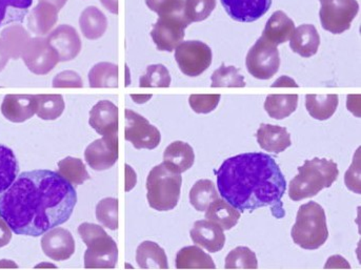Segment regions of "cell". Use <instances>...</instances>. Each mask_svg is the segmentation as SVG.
Listing matches in <instances>:
<instances>
[{"mask_svg":"<svg viewBox=\"0 0 361 270\" xmlns=\"http://www.w3.org/2000/svg\"><path fill=\"white\" fill-rule=\"evenodd\" d=\"M77 203L71 183L48 169L25 172L0 195V217L16 235L39 237L69 220Z\"/></svg>","mask_w":361,"mask_h":270,"instance_id":"6da1fadb","label":"cell"},{"mask_svg":"<svg viewBox=\"0 0 361 270\" xmlns=\"http://www.w3.org/2000/svg\"><path fill=\"white\" fill-rule=\"evenodd\" d=\"M222 199L243 212L270 206L275 218L286 216L281 199L287 182L274 158L264 153H247L226 159L216 172Z\"/></svg>","mask_w":361,"mask_h":270,"instance_id":"7a4b0ae2","label":"cell"},{"mask_svg":"<svg viewBox=\"0 0 361 270\" xmlns=\"http://www.w3.org/2000/svg\"><path fill=\"white\" fill-rule=\"evenodd\" d=\"M338 175V167L334 161L324 158L305 160V165L298 167V175L290 180V199L301 201L314 197L322 189L332 186Z\"/></svg>","mask_w":361,"mask_h":270,"instance_id":"3957f363","label":"cell"},{"mask_svg":"<svg viewBox=\"0 0 361 270\" xmlns=\"http://www.w3.org/2000/svg\"><path fill=\"white\" fill-rule=\"evenodd\" d=\"M290 237L296 245L307 250H318L326 243L329 231L322 205L310 201L299 207Z\"/></svg>","mask_w":361,"mask_h":270,"instance_id":"277c9868","label":"cell"},{"mask_svg":"<svg viewBox=\"0 0 361 270\" xmlns=\"http://www.w3.org/2000/svg\"><path fill=\"white\" fill-rule=\"evenodd\" d=\"M183 178L164 163L153 167L147 179V198L149 207L157 212L174 210L180 198Z\"/></svg>","mask_w":361,"mask_h":270,"instance_id":"5b68a950","label":"cell"},{"mask_svg":"<svg viewBox=\"0 0 361 270\" xmlns=\"http://www.w3.org/2000/svg\"><path fill=\"white\" fill-rule=\"evenodd\" d=\"M78 233L87 245L85 269H115L118 261L116 242L99 225L82 223Z\"/></svg>","mask_w":361,"mask_h":270,"instance_id":"8992f818","label":"cell"},{"mask_svg":"<svg viewBox=\"0 0 361 270\" xmlns=\"http://www.w3.org/2000/svg\"><path fill=\"white\" fill-rule=\"evenodd\" d=\"M245 63L247 71L256 79H271L281 67L279 49L262 36L247 52Z\"/></svg>","mask_w":361,"mask_h":270,"instance_id":"52a82bcc","label":"cell"},{"mask_svg":"<svg viewBox=\"0 0 361 270\" xmlns=\"http://www.w3.org/2000/svg\"><path fill=\"white\" fill-rule=\"evenodd\" d=\"M175 59L185 75L197 77L210 68L212 50L208 44L197 40L183 41L175 49Z\"/></svg>","mask_w":361,"mask_h":270,"instance_id":"ba28073f","label":"cell"},{"mask_svg":"<svg viewBox=\"0 0 361 270\" xmlns=\"http://www.w3.org/2000/svg\"><path fill=\"white\" fill-rule=\"evenodd\" d=\"M360 11L357 0H328L322 2L319 16L322 27L335 35L351 27Z\"/></svg>","mask_w":361,"mask_h":270,"instance_id":"9c48e42d","label":"cell"},{"mask_svg":"<svg viewBox=\"0 0 361 270\" xmlns=\"http://www.w3.org/2000/svg\"><path fill=\"white\" fill-rule=\"evenodd\" d=\"M191 25L185 15L160 16L151 32L158 50L173 52L185 38V30Z\"/></svg>","mask_w":361,"mask_h":270,"instance_id":"30bf717a","label":"cell"},{"mask_svg":"<svg viewBox=\"0 0 361 270\" xmlns=\"http://www.w3.org/2000/svg\"><path fill=\"white\" fill-rule=\"evenodd\" d=\"M125 138L137 150H154L159 146L161 135L147 119L132 110H126Z\"/></svg>","mask_w":361,"mask_h":270,"instance_id":"8fae6325","label":"cell"},{"mask_svg":"<svg viewBox=\"0 0 361 270\" xmlns=\"http://www.w3.org/2000/svg\"><path fill=\"white\" fill-rule=\"evenodd\" d=\"M21 57L27 69L36 75H47L59 63V55L42 36L30 39Z\"/></svg>","mask_w":361,"mask_h":270,"instance_id":"7c38bea8","label":"cell"},{"mask_svg":"<svg viewBox=\"0 0 361 270\" xmlns=\"http://www.w3.org/2000/svg\"><path fill=\"white\" fill-rule=\"evenodd\" d=\"M118 153V135L104 136L87 146L85 158L91 169L102 172L114 167Z\"/></svg>","mask_w":361,"mask_h":270,"instance_id":"4fadbf2b","label":"cell"},{"mask_svg":"<svg viewBox=\"0 0 361 270\" xmlns=\"http://www.w3.org/2000/svg\"><path fill=\"white\" fill-rule=\"evenodd\" d=\"M42 252L52 260H69L75 252V241L72 233L65 229H52L44 233Z\"/></svg>","mask_w":361,"mask_h":270,"instance_id":"5bb4252c","label":"cell"},{"mask_svg":"<svg viewBox=\"0 0 361 270\" xmlns=\"http://www.w3.org/2000/svg\"><path fill=\"white\" fill-rule=\"evenodd\" d=\"M47 40L59 55V61L63 63L73 60L80 53V37L71 25H59L47 37Z\"/></svg>","mask_w":361,"mask_h":270,"instance_id":"9a60e30c","label":"cell"},{"mask_svg":"<svg viewBox=\"0 0 361 270\" xmlns=\"http://www.w3.org/2000/svg\"><path fill=\"white\" fill-rule=\"evenodd\" d=\"M228 16L239 22H253L262 18L272 0H220Z\"/></svg>","mask_w":361,"mask_h":270,"instance_id":"2e32d148","label":"cell"},{"mask_svg":"<svg viewBox=\"0 0 361 270\" xmlns=\"http://www.w3.org/2000/svg\"><path fill=\"white\" fill-rule=\"evenodd\" d=\"M90 125L99 135H118V108L109 100L97 102L90 110Z\"/></svg>","mask_w":361,"mask_h":270,"instance_id":"e0dca14e","label":"cell"},{"mask_svg":"<svg viewBox=\"0 0 361 270\" xmlns=\"http://www.w3.org/2000/svg\"><path fill=\"white\" fill-rule=\"evenodd\" d=\"M190 235L195 245L204 248L211 254L220 252L226 244L224 231L217 224L209 220L195 222Z\"/></svg>","mask_w":361,"mask_h":270,"instance_id":"ac0fdd59","label":"cell"},{"mask_svg":"<svg viewBox=\"0 0 361 270\" xmlns=\"http://www.w3.org/2000/svg\"><path fill=\"white\" fill-rule=\"evenodd\" d=\"M35 95H6L1 104L4 118L23 123L35 115Z\"/></svg>","mask_w":361,"mask_h":270,"instance_id":"d6986e66","label":"cell"},{"mask_svg":"<svg viewBox=\"0 0 361 270\" xmlns=\"http://www.w3.org/2000/svg\"><path fill=\"white\" fill-rule=\"evenodd\" d=\"M256 138L262 150L268 153H275V154L285 152L292 144L289 131L286 127H279V125H260L256 133Z\"/></svg>","mask_w":361,"mask_h":270,"instance_id":"ffe728a7","label":"cell"},{"mask_svg":"<svg viewBox=\"0 0 361 270\" xmlns=\"http://www.w3.org/2000/svg\"><path fill=\"white\" fill-rule=\"evenodd\" d=\"M290 40V46L293 52L305 58H310L316 55L320 46L319 34L312 25H299L295 29Z\"/></svg>","mask_w":361,"mask_h":270,"instance_id":"44dd1931","label":"cell"},{"mask_svg":"<svg viewBox=\"0 0 361 270\" xmlns=\"http://www.w3.org/2000/svg\"><path fill=\"white\" fill-rule=\"evenodd\" d=\"M295 32L294 21L283 11H276L264 27L262 37L275 46L285 44Z\"/></svg>","mask_w":361,"mask_h":270,"instance_id":"7402d4cb","label":"cell"},{"mask_svg":"<svg viewBox=\"0 0 361 270\" xmlns=\"http://www.w3.org/2000/svg\"><path fill=\"white\" fill-rule=\"evenodd\" d=\"M56 6L49 2L39 1L30 13L27 27L35 35H47L59 20Z\"/></svg>","mask_w":361,"mask_h":270,"instance_id":"603a6c76","label":"cell"},{"mask_svg":"<svg viewBox=\"0 0 361 270\" xmlns=\"http://www.w3.org/2000/svg\"><path fill=\"white\" fill-rule=\"evenodd\" d=\"M194 162H195V154L193 148L185 142H173L164 150V165L177 173H185L193 167Z\"/></svg>","mask_w":361,"mask_h":270,"instance_id":"cb8c5ba5","label":"cell"},{"mask_svg":"<svg viewBox=\"0 0 361 270\" xmlns=\"http://www.w3.org/2000/svg\"><path fill=\"white\" fill-rule=\"evenodd\" d=\"M206 219L217 224L222 231H230L238 223L240 212L226 200L217 198L206 210Z\"/></svg>","mask_w":361,"mask_h":270,"instance_id":"d4e9b609","label":"cell"},{"mask_svg":"<svg viewBox=\"0 0 361 270\" xmlns=\"http://www.w3.org/2000/svg\"><path fill=\"white\" fill-rule=\"evenodd\" d=\"M136 262L142 269H168V258L164 248L152 241H145L138 246Z\"/></svg>","mask_w":361,"mask_h":270,"instance_id":"484cf974","label":"cell"},{"mask_svg":"<svg viewBox=\"0 0 361 270\" xmlns=\"http://www.w3.org/2000/svg\"><path fill=\"white\" fill-rule=\"evenodd\" d=\"M176 269H215L213 259L200 246H188L179 250L176 257Z\"/></svg>","mask_w":361,"mask_h":270,"instance_id":"4316f807","label":"cell"},{"mask_svg":"<svg viewBox=\"0 0 361 270\" xmlns=\"http://www.w3.org/2000/svg\"><path fill=\"white\" fill-rule=\"evenodd\" d=\"M79 25L85 38L96 40L102 37L106 31L108 20L99 8L89 6L81 13Z\"/></svg>","mask_w":361,"mask_h":270,"instance_id":"83f0119b","label":"cell"},{"mask_svg":"<svg viewBox=\"0 0 361 270\" xmlns=\"http://www.w3.org/2000/svg\"><path fill=\"white\" fill-rule=\"evenodd\" d=\"M338 101L337 95H307L305 108L314 119L328 120L336 112Z\"/></svg>","mask_w":361,"mask_h":270,"instance_id":"f1b7e54d","label":"cell"},{"mask_svg":"<svg viewBox=\"0 0 361 270\" xmlns=\"http://www.w3.org/2000/svg\"><path fill=\"white\" fill-rule=\"evenodd\" d=\"M298 95H271L264 102V110L269 116L277 120H283L296 110Z\"/></svg>","mask_w":361,"mask_h":270,"instance_id":"f546056e","label":"cell"},{"mask_svg":"<svg viewBox=\"0 0 361 270\" xmlns=\"http://www.w3.org/2000/svg\"><path fill=\"white\" fill-rule=\"evenodd\" d=\"M219 198L216 187L211 180L197 181L190 191V202L197 212H206L210 204Z\"/></svg>","mask_w":361,"mask_h":270,"instance_id":"4dcf8cb0","label":"cell"},{"mask_svg":"<svg viewBox=\"0 0 361 270\" xmlns=\"http://www.w3.org/2000/svg\"><path fill=\"white\" fill-rule=\"evenodd\" d=\"M0 38L6 44L11 58L13 59H18L21 56L27 42L31 39L27 30L21 25L6 27L0 34Z\"/></svg>","mask_w":361,"mask_h":270,"instance_id":"1f68e13d","label":"cell"},{"mask_svg":"<svg viewBox=\"0 0 361 270\" xmlns=\"http://www.w3.org/2000/svg\"><path fill=\"white\" fill-rule=\"evenodd\" d=\"M18 172L19 165L14 152L0 144V195L16 180Z\"/></svg>","mask_w":361,"mask_h":270,"instance_id":"d6a6232c","label":"cell"},{"mask_svg":"<svg viewBox=\"0 0 361 270\" xmlns=\"http://www.w3.org/2000/svg\"><path fill=\"white\" fill-rule=\"evenodd\" d=\"M118 67L110 63H100L94 65L89 73L91 88H117Z\"/></svg>","mask_w":361,"mask_h":270,"instance_id":"836d02e7","label":"cell"},{"mask_svg":"<svg viewBox=\"0 0 361 270\" xmlns=\"http://www.w3.org/2000/svg\"><path fill=\"white\" fill-rule=\"evenodd\" d=\"M35 114L42 120H55L63 115L65 101L61 95H35Z\"/></svg>","mask_w":361,"mask_h":270,"instance_id":"e575fe53","label":"cell"},{"mask_svg":"<svg viewBox=\"0 0 361 270\" xmlns=\"http://www.w3.org/2000/svg\"><path fill=\"white\" fill-rule=\"evenodd\" d=\"M33 0H0V27L12 22H23Z\"/></svg>","mask_w":361,"mask_h":270,"instance_id":"d590c367","label":"cell"},{"mask_svg":"<svg viewBox=\"0 0 361 270\" xmlns=\"http://www.w3.org/2000/svg\"><path fill=\"white\" fill-rule=\"evenodd\" d=\"M59 174L74 186H79L90 179L89 173L82 161L74 157H67L59 161Z\"/></svg>","mask_w":361,"mask_h":270,"instance_id":"8d00e7d4","label":"cell"},{"mask_svg":"<svg viewBox=\"0 0 361 270\" xmlns=\"http://www.w3.org/2000/svg\"><path fill=\"white\" fill-rule=\"evenodd\" d=\"M224 267L226 269H257V258L249 248L239 246L228 252Z\"/></svg>","mask_w":361,"mask_h":270,"instance_id":"74e56055","label":"cell"},{"mask_svg":"<svg viewBox=\"0 0 361 270\" xmlns=\"http://www.w3.org/2000/svg\"><path fill=\"white\" fill-rule=\"evenodd\" d=\"M212 88H245V82L239 70L235 67H221L213 73Z\"/></svg>","mask_w":361,"mask_h":270,"instance_id":"f35d334b","label":"cell"},{"mask_svg":"<svg viewBox=\"0 0 361 270\" xmlns=\"http://www.w3.org/2000/svg\"><path fill=\"white\" fill-rule=\"evenodd\" d=\"M97 220L106 229H118V200L116 198L102 199L96 206Z\"/></svg>","mask_w":361,"mask_h":270,"instance_id":"ab89813d","label":"cell"},{"mask_svg":"<svg viewBox=\"0 0 361 270\" xmlns=\"http://www.w3.org/2000/svg\"><path fill=\"white\" fill-rule=\"evenodd\" d=\"M142 88H169L171 76L168 69L162 65H149L145 75L140 78Z\"/></svg>","mask_w":361,"mask_h":270,"instance_id":"60d3db41","label":"cell"},{"mask_svg":"<svg viewBox=\"0 0 361 270\" xmlns=\"http://www.w3.org/2000/svg\"><path fill=\"white\" fill-rule=\"evenodd\" d=\"M216 0H185V15L190 22H200L210 16Z\"/></svg>","mask_w":361,"mask_h":270,"instance_id":"b9f144b4","label":"cell"},{"mask_svg":"<svg viewBox=\"0 0 361 270\" xmlns=\"http://www.w3.org/2000/svg\"><path fill=\"white\" fill-rule=\"evenodd\" d=\"M145 4L159 17L185 15V0H145Z\"/></svg>","mask_w":361,"mask_h":270,"instance_id":"7bdbcfd3","label":"cell"},{"mask_svg":"<svg viewBox=\"0 0 361 270\" xmlns=\"http://www.w3.org/2000/svg\"><path fill=\"white\" fill-rule=\"evenodd\" d=\"M220 95H191L190 106L197 114H209L217 108Z\"/></svg>","mask_w":361,"mask_h":270,"instance_id":"ee69618b","label":"cell"},{"mask_svg":"<svg viewBox=\"0 0 361 270\" xmlns=\"http://www.w3.org/2000/svg\"><path fill=\"white\" fill-rule=\"evenodd\" d=\"M360 150H357L356 156H354L353 163L345 174V184L356 193H360Z\"/></svg>","mask_w":361,"mask_h":270,"instance_id":"f6af8a7d","label":"cell"},{"mask_svg":"<svg viewBox=\"0 0 361 270\" xmlns=\"http://www.w3.org/2000/svg\"><path fill=\"white\" fill-rule=\"evenodd\" d=\"M54 88H82L83 82L78 74L72 71H66L57 74L53 80Z\"/></svg>","mask_w":361,"mask_h":270,"instance_id":"bcb514c9","label":"cell"},{"mask_svg":"<svg viewBox=\"0 0 361 270\" xmlns=\"http://www.w3.org/2000/svg\"><path fill=\"white\" fill-rule=\"evenodd\" d=\"M12 240V229L8 226V223L0 217V248L8 245Z\"/></svg>","mask_w":361,"mask_h":270,"instance_id":"7dc6e473","label":"cell"},{"mask_svg":"<svg viewBox=\"0 0 361 270\" xmlns=\"http://www.w3.org/2000/svg\"><path fill=\"white\" fill-rule=\"evenodd\" d=\"M10 58V53H8L6 44H4V42L2 41L1 38H0V72L8 65V59Z\"/></svg>","mask_w":361,"mask_h":270,"instance_id":"c3c4849f","label":"cell"},{"mask_svg":"<svg viewBox=\"0 0 361 270\" xmlns=\"http://www.w3.org/2000/svg\"><path fill=\"white\" fill-rule=\"evenodd\" d=\"M273 88H279V86H290V88H297L296 82H294V80L290 79L288 76H281V79L277 80L276 82L273 84Z\"/></svg>","mask_w":361,"mask_h":270,"instance_id":"681fc988","label":"cell"},{"mask_svg":"<svg viewBox=\"0 0 361 270\" xmlns=\"http://www.w3.org/2000/svg\"><path fill=\"white\" fill-rule=\"evenodd\" d=\"M102 6L113 14H118V0H100Z\"/></svg>","mask_w":361,"mask_h":270,"instance_id":"f907efd6","label":"cell"},{"mask_svg":"<svg viewBox=\"0 0 361 270\" xmlns=\"http://www.w3.org/2000/svg\"><path fill=\"white\" fill-rule=\"evenodd\" d=\"M39 1L49 2V4H52L53 6H56L57 10L61 11L68 0H39Z\"/></svg>","mask_w":361,"mask_h":270,"instance_id":"816d5d0a","label":"cell"},{"mask_svg":"<svg viewBox=\"0 0 361 270\" xmlns=\"http://www.w3.org/2000/svg\"><path fill=\"white\" fill-rule=\"evenodd\" d=\"M132 99L135 100L137 103H145L147 100L151 99V96H131Z\"/></svg>","mask_w":361,"mask_h":270,"instance_id":"f5cc1de1","label":"cell"},{"mask_svg":"<svg viewBox=\"0 0 361 270\" xmlns=\"http://www.w3.org/2000/svg\"><path fill=\"white\" fill-rule=\"evenodd\" d=\"M324 1H328V0H320V2H322H322H324Z\"/></svg>","mask_w":361,"mask_h":270,"instance_id":"db71d44e","label":"cell"}]
</instances>
